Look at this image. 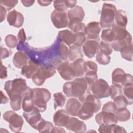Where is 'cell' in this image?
I'll return each mask as SVG.
<instances>
[{"mask_svg": "<svg viewBox=\"0 0 133 133\" xmlns=\"http://www.w3.org/2000/svg\"><path fill=\"white\" fill-rule=\"evenodd\" d=\"M29 88L26 85L25 79L22 78L6 82L4 89L9 96L10 106L13 110L18 111L21 109L22 98Z\"/></svg>", "mask_w": 133, "mask_h": 133, "instance_id": "1", "label": "cell"}, {"mask_svg": "<svg viewBox=\"0 0 133 133\" xmlns=\"http://www.w3.org/2000/svg\"><path fill=\"white\" fill-rule=\"evenodd\" d=\"M90 86L84 77H78L72 82H68L63 86V91L68 97H74L83 102L90 94Z\"/></svg>", "mask_w": 133, "mask_h": 133, "instance_id": "2", "label": "cell"}, {"mask_svg": "<svg viewBox=\"0 0 133 133\" xmlns=\"http://www.w3.org/2000/svg\"><path fill=\"white\" fill-rule=\"evenodd\" d=\"M101 107V102L99 98L92 94H89L82 102L81 109L77 116L82 120H87L99 112Z\"/></svg>", "mask_w": 133, "mask_h": 133, "instance_id": "3", "label": "cell"}, {"mask_svg": "<svg viewBox=\"0 0 133 133\" xmlns=\"http://www.w3.org/2000/svg\"><path fill=\"white\" fill-rule=\"evenodd\" d=\"M32 98L34 106L40 112H43L46 109L47 102L51 98V94L48 89L45 88H33Z\"/></svg>", "mask_w": 133, "mask_h": 133, "instance_id": "4", "label": "cell"}, {"mask_svg": "<svg viewBox=\"0 0 133 133\" xmlns=\"http://www.w3.org/2000/svg\"><path fill=\"white\" fill-rule=\"evenodd\" d=\"M116 11V7L114 5L103 3L99 22L101 28L107 29L112 26L114 23V18Z\"/></svg>", "mask_w": 133, "mask_h": 133, "instance_id": "5", "label": "cell"}, {"mask_svg": "<svg viewBox=\"0 0 133 133\" xmlns=\"http://www.w3.org/2000/svg\"><path fill=\"white\" fill-rule=\"evenodd\" d=\"M56 70L50 64H46L39 66L37 72L33 76L32 79L33 83L37 86L42 85L45 81L56 73Z\"/></svg>", "mask_w": 133, "mask_h": 133, "instance_id": "6", "label": "cell"}, {"mask_svg": "<svg viewBox=\"0 0 133 133\" xmlns=\"http://www.w3.org/2000/svg\"><path fill=\"white\" fill-rule=\"evenodd\" d=\"M52 65L58 71L61 77L64 80H73L76 77L69 61H63L61 59H56L52 63Z\"/></svg>", "mask_w": 133, "mask_h": 133, "instance_id": "7", "label": "cell"}, {"mask_svg": "<svg viewBox=\"0 0 133 133\" xmlns=\"http://www.w3.org/2000/svg\"><path fill=\"white\" fill-rule=\"evenodd\" d=\"M112 82L113 85L123 88L133 84V78L131 74H126L123 69L116 68L112 72Z\"/></svg>", "mask_w": 133, "mask_h": 133, "instance_id": "8", "label": "cell"}, {"mask_svg": "<svg viewBox=\"0 0 133 133\" xmlns=\"http://www.w3.org/2000/svg\"><path fill=\"white\" fill-rule=\"evenodd\" d=\"M90 90L95 96L99 99L110 96V86L103 79H97L90 86Z\"/></svg>", "mask_w": 133, "mask_h": 133, "instance_id": "9", "label": "cell"}, {"mask_svg": "<svg viewBox=\"0 0 133 133\" xmlns=\"http://www.w3.org/2000/svg\"><path fill=\"white\" fill-rule=\"evenodd\" d=\"M3 118L9 123L10 130L14 132H19L23 126L24 121L22 116L12 111H7L3 114Z\"/></svg>", "mask_w": 133, "mask_h": 133, "instance_id": "10", "label": "cell"}, {"mask_svg": "<svg viewBox=\"0 0 133 133\" xmlns=\"http://www.w3.org/2000/svg\"><path fill=\"white\" fill-rule=\"evenodd\" d=\"M50 18L54 25L57 29L68 26L69 19L68 13L66 11L53 10L51 14Z\"/></svg>", "mask_w": 133, "mask_h": 133, "instance_id": "11", "label": "cell"}, {"mask_svg": "<svg viewBox=\"0 0 133 133\" xmlns=\"http://www.w3.org/2000/svg\"><path fill=\"white\" fill-rule=\"evenodd\" d=\"M100 31L101 27L99 22L92 21L86 26L84 33L88 39L94 40L99 42L100 41L99 33Z\"/></svg>", "mask_w": 133, "mask_h": 133, "instance_id": "12", "label": "cell"}, {"mask_svg": "<svg viewBox=\"0 0 133 133\" xmlns=\"http://www.w3.org/2000/svg\"><path fill=\"white\" fill-rule=\"evenodd\" d=\"M23 116L29 125L36 130L38 124L43 119L39 111L36 107L29 112H24Z\"/></svg>", "mask_w": 133, "mask_h": 133, "instance_id": "13", "label": "cell"}, {"mask_svg": "<svg viewBox=\"0 0 133 133\" xmlns=\"http://www.w3.org/2000/svg\"><path fill=\"white\" fill-rule=\"evenodd\" d=\"M95 121L99 125H114L118 122L117 117L115 113L103 111L99 112L96 115Z\"/></svg>", "mask_w": 133, "mask_h": 133, "instance_id": "14", "label": "cell"}, {"mask_svg": "<svg viewBox=\"0 0 133 133\" xmlns=\"http://www.w3.org/2000/svg\"><path fill=\"white\" fill-rule=\"evenodd\" d=\"M65 127L75 132H85L87 129L85 123L74 117H70Z\"/></svg>", "mask_w": 133, "mask_h": 133, "instance_id": "15", "label": "cell"}, {"mask_svg": "<svg viewBox=\"0 0 133 133\" xmlns=\"http://www.w3.org/2000/svg\"><path fill=\"white\" fill-rule=\"evenodd\" d=\"M24 17L23 15L14 9L9 11L7 16V20L9 24L15 28H20L24 23Z\"/></svg>", "mask_w": 133, "mask_h": 133, "instance_id": "16", "label": "cell"}, {"mask_svg": "<svg viewBox=\"0 0 133 133\" xmlns=\"http://www.w3.org/2000/svg\"><path fill=\"white\" fill-rule=\"evenodd\" d=\"M83 52L89 58H93L99 50V42L88 39L82 45Z\"/></svg>", "mask_w": 133, "mask_h": 133, "instance_id": "17", "label": "cell"}, {"mask_svg": "<svg viewBox=\"0 0 133 133\" xmlns=\"http://www.w3.org/2000/svg\"><path fill=\"white\" fill-rule=\"evenodd\" d=\"M67 13L69 23L82 22L85 16V12L83 8L78 5L69 10Z\"/></svg>", "mask_w": 133, "mask_h": 133, "instance_id": "18", "label": "cell"}, {"mask_svg": "<svg viewBox=\"0 0 133 133\" xmlns=\"http://www.w3.org/2000/svg\"><path fill=\"white\" fill-rule=\"evenodd\" d=\"M82 102L77 98L72 97L69 99L65 104V110L68 114L73 116H77L81 109Z\"/></svg>", "mask_w": 133, "mask_h": 133, "instance_id": "19", "label": "cell"}, {"mask_svg": "<svg viewBox=\"0 0 133 133\" xmlns=\"http://www.w3.org/2000/svg\"><path fill=\"white\" fill-rule=\"evenodd\" d=\"M69 115L65 110L60 109L58 110L53 116L54 124L57 126L65 127L70 118Z\"/></svg>", "mask_w": 133, "mask_h": 133, "instance_id": "20", "label": "cell"}, {"mask_svg": "<svg viewBox=\"0 0 133 133\" xmlns=\"http://www.w3.org/2000/svg\"><path fill=\"white\" fill-rule=\"evenodd\" d=\"M39 66L37 63L31 60H29L28 63L21 69V74L27 78H32Z\"/></svg>", "mask_w": 133, "mask_h": 133, "instance_id": "21", "label": "cell"}, {"mask_svg": "<svg viewBox=\"0 0 133 133\" xmlns=\"http://www.w3.org/2000/svg\"><path fill=\"white\" fill-rule=\"evenodd\" d=\"M57 38L70 47L74 44V33L69 30L60 31L58 32Z\"/></svg>", "mask_w": 133, "mask_h": 133, "instance_id": "22", "label": "cell"}, {"mask_svg": "<svg viewBox=\"0 0 133 133\" xmlns=\"http://www.w3.org/2000/svg\"><path fill=\"white\" fill-rule=\"evenodd\" d=\"M29 57L26 53L22 51L16 52L13 58V63L18 69H22L29 61Z\"/></svg>", "mask_w": 133, "mask_h": 133, "instance_id": "23", "label": "cell"}, {"mask_svg": "<svg viewBox=\"0 0 133 133\" xmlns=\"http://www.w3.org/2000/svg\"><path fill=\"white\" fill-rule=\"evenodd\" d=\"M32 92L33 89L30 87L22 98V108L24 112H29L35 107L33 103Z\"/></svg>", "mask_w": 133, "mask_h": 133, "instance_id": "24", "label": "cell"}, {"mask_svg": "<svg viewBox=\"0 0 133 133\" xmlns=\"http://www.w3.org/2000/svg\"><path fill=\"white\" fill-rule=\"evenodd\" d=\"M111 28L114 35V41L124 40L130 34V33L126 30V28L118 26L115 23L113 24Z\"/></svg>", "mask_w": 133, "mask_h": 133, "instance_id": "25", "label": "cell"}, {"mask_svg": "<svg viewBox=\"0 0 133 133\" xmlns=\"http://www.w3.org/2000/svg\"><path fill=\"white\" fill-rule=\"evenodd\" d=\"M83 55L82 52L81 47L72 45L69 49L68 59L69 61L72 62L78 59H83Z\"/></svg>", "mask_w": 133, "mask_h": 133, "instance_id": "26", "label": "cell"}, {"mask_svg": "<svg viewBox=\"0 0 133 133\" xmlns=\"http://www.w3.org/2000/svg\"><path fill=\"white\" fill-rule=\"evenodd\" d=\"M84 62L85 60L83 59H78L70 63L76 77H82L85 74L84 71Z\"/></svg>", "mask_w": 133, "mask_h": 133, "instance_id": "27", "label": "cell"}, {"mask_svg": "<svg viewBox=\"0 0 133 133\" xmlns=\"http://www.w3.org/2000/svg\"><path fill=\"white\" fill-rule=\"evenodd\" d=\"M132 44V36L130 34L125 39L122 41H114L111 44L113 50L119 51L123 48Z\"/></svg>", "mask_w": 133, "mask_h": 133, "instance_id": "28", "label": "cell"}, {"mask_svg": "<svg viewBox=\"0 0 133 133\" xmlns=\"http://www.w3.org/2000/svg\"><path fill=\"white\" fill-rule=\"evenodd\" d=\"M114 19L115 20V23L118 26L123 28H126L127 24V17L125 11L123 10H117Z\"/></svg>", "mask_w": 133, "mask_h": 133, "instance_id": "29", "label": "cell"}, {"mask_svg": "<svg viewBox=\"0 0 133 133\" xmlns=\"http://www.w3.org/2000/svg\"><path fill=\"white\" fill-rule=\"evenodd\" d=\"M58 44L57 45L58 54L60 58V59L63 61H67L68 59L69 48L66 46V44L62 42H61L58 39Z\"/></svg>", "mask_w": 133, "mask_h": 133, "instance_id": "30", "label": "cell"}, {"mask_svg": "<svg viewBox=\"0 0 133 133\" xmlns=\"http://www.w3.org/2000/svg\"><path fill=\"white\" fill-rule=\"evenodd\" d=\"M117 120L124 122L128 121L130 118V112L126 108L117 109L115 113Z\"/></svg>", "mask_w": 133, "mask_h": 133, "instance_id": "31", "label": "cell"}, {"mask_svg": "<svg viewBox=\"0 0 133 133\" xmlns=\"http://www.w3.org/2000/svg\"><path fill=\"white\" fill-rule=\"evenodd\" d=\"M121 57L125 60L129 61H132L133 46L132 43L124 47L120 51Z\"/></svg>", "mask_w": 133, "mask_h": 133, "instance_id": "32", "label": "cell"}, {"mask_svg": "<svg viewBox=\"0 0 133 133\" xmlns=\"http://www.w3.org/2000/svg\"><path fill=\"white\" fill-rule=\"evenodd\" d=\"M54 108L56 110L57 108H62L65 104L66 97L61 92H58L54 94Z\"/></svg>", "mask_w": 133, "mask_h": 133, "instance_id": "33", "label": "cell"}, {"mask_svg": "<svg viewBox=\"0 0 133 133\" xmlns=\"http://www.w3.org/2000/svg\"><path fill=\"white\" fill-rule=\"evenodd\" d=\"M122 94L127 99L128 104L131 105L133 103V84L124 86Z\"/></svg>", "mask_w": 133, "mask_h": 133, "instance_id": "34", "label": "cell"}, {"mask_svg": "<svg viewBox=\"0 0 133 133\" xmlns=\"http://www.w3.org/2000/svg\"><path fill=\"white\" fill-rule=\"evenodd\" d=\"M54 125L51 122L43 119L38 125L36 130L39 132H51Z\"/></svg>", "mask_w": 133, "mask_h": 133, "instance_id": "35", "label": "cell"}, {"mask_svg": "<svg viewBox=\"0 0 133 133\" xmlns=\"http://www.w3.org/2000/svg\"><path fill=\"white\" fill-rule=\"evenodd\" d=\"M86 25L82 22H74L69 23L68 27L73 33L79 32H85Z\"/></svg>", "mask_w": 133, "mask_h": 133, "instance_id": "36", "label": "cell"}, {"mask_svg": "<svg viewBox=\"0 0 133 133\" xmlns=\"http://www.w3.org/2000/svg\"><path fill=\"white\" fill-rule=\"evenodd\" d=\"M101 38L103 42L109 43L113 42L114 39V35L112 29L110 28L103 29L102 31Z\"/></svg>", "mask_w": 133, "mask_h": 133, "instance_id": "37", "label": "cell"}, {"mask_svg": "<svg viewBox=\"0 0 133 133\" xmlns=\"http://www.w3.org/2000/svg\"><path fill=\"white\" fill-rule=\"evenodd\" d=\"M98 70L97 64L94 61H87L84 63V73H97Z\"/></svg>", "mask_w": 133, "mask_h": 133, "instance_id": "38", "label": "cell"}, {"mask_svg": "<svg viewBox=\"0 0 133 133\" xmlns=\"http://www.w3.org/2000/svg\"><path fill=\"white\" fill-rule=\"evenodd\" d=\"M96 60L100 64L107 65L110 62L111 57L98 50L96 54Z\"/></svg>", "mask_w": 133, "mask_h": 133, "instance_id": "39", "label": "cell"}, {"mask_svg": "<svg viewBox=\"0 0 133 133\" xmlns=\"http://www.w3.org/2000/svg\"><path fill=\"white\" fill-rule=\"evenodd\" d=\"M86 40V36L84 32H79L74 33V44L75 46L81 47Z\"/></svg>", "mask_w": 133, "mask_h": 133, "instance_id": "40", "label": "cell"}, {"mask_svg": "<svg viewBox=\"0 0 133 133\" xmlns=\"http://www.w3.org/2000/svg\"><path fill=\"white\" fill-rule=\"evenodd\" d=\"M113 100V102L116 104L117 109L126 108L127 105H128V103L127 99L123 95V94L116 96Z\"/></svg>", "mask_w": 133, "mask_h": 133, "instance_id": "41", "label": "cell"}, {"mask_svg": "<svg viewBox=\"0 0 133 133\" xmlns=\"http://www.w3.org/2000/svg\"><path fill=\"white\" fill-rule=\"evenodd\" d=\"M5 42L7 47L10 48H14L18 46V39L16 36L12 34L7 35L5 38Z\"/></svg>", "mask_w": 133, "mask_h": 133, "instance_id": "42", "label": "cell"}, {"mask_svg": "<svg viewBox=\"0 0 133 133\" xmlns=\"http://www.w3.org/2000/svg\"><path fill=\"white\" fill-rule=\"evenodd\" d=\"M99 51H101L107 55H110L113 51L111 45L109 43L101 41L99 43Z\"/></svg>", "mask_w": 133, "mask_h": 133, "instance_id": "43", "label": "cell"}, {"mask_svg": "<svg viewBox=\"0 0 133 133\" xmlns=\"http://www.w3.org/2000/svg\"><path fill=\"white\" fill-rule=\"evenodd\" d=\"M117 108L114 102L109 101L105 103L102 109V111L105 112H110L115 113Z\"/></svg>", "mask_w": 133, "mask_h": 133, "instance_id": "44", "label": "cell"}, {"mask_svg": "<svg viewBox=\"0 0 133 133\" xmlns=\"http://www.w3.org/2000/svg\"><path fill=\"white\" fill-rule=\"evenodd\" d=\"M53 5L55 10L59 11H66L68 9L66 5L65 1H55L53 2Z\"/></svg>", "mask_w": 133, "mask_h": 133, "instance_id": "45", "label": "cell"}, {"mask_svg": "<svg viewBox=\"0 0 133 133\" xmlns=\"http://www.w3.org/2000/svg\"><path fill=\"white\" fill-rule=\"evenodd\" d=\"M18 1L16 0L13 1H5L1 0L0 1L1 5L3 6L7 11H9L14 8L18 3Z\"/></svg>", "mask_w": 133, "mask_h": 133, "instance_id": "46", "label": "cell"}, {"mask_svg": "<svg viewBox=\"0 0 133 133\" xmlns=\"http://www.w3.org/2000/svg\"><path fill=\"white\" fill-rule=\"evenodd\" d=\"M110 96L112 99H113L116 96L122 94V88L113 84L110 86Z\"/></svg>", "mask_w": 133, "mask_h": 133, "instance_id": "47", "label": "cell"}, {"mask_svg": "<svg viewBox=\"0 0 133 133\" xmlns=\"http://www.w3.org/2000/svg\"><path fill=\"white\" fill-rule=\"evenodd\" d=\"M84 78L87 81V83L91 86V85L98 79L97 73H89L85 74Z\"/></svg>", "mask_w": 133, "mask_h": 133, "instance_id": "48", "label": "cell"}, {"mask_svg": "<svg viewBox=\"0 0 133 133\" xmlns=\"http://www.w3.org/2000/svg\"><path fill=\"white\" fill-rule=\"evenodd\" d=\"M114 125H100L98 128V131L101 133H111L113 132V127Z\"/></svg>", "mask_w": 133, "mask_h": 133, "instance_id": "49", "label": "cell"}, {"mask_svg": "<svg viewBox=\"0 0 133 133\" xmlns=\"http://www.w3.org/2000/svg\"><path fill=\"white\" fill-rule=\"evenodd\" d=\"M18 39L19 41V43H24L26 41V35L24 30L23 28L21 29L18 34Z\"/></svg>", "mask_w": 133, "mask_h": 133, "instance_id": "50", "label": "cell"}, {"mask_svg": "<svg viewBox=\"0 0 133 133\" xmlns=\"http://www.w3.org/2000/svg\"><path fill=\"white\" fill-rule=\"evenodd\" d=\"M11 54L10 51L6 49V48H4L2 46L1 47V59H5L10 56Z\"/></svg>", "mask_w": 133, "mask_h": 133, "instance_id": "51", "label": "cell"}, {"mask_svg": "<svg viewBox=\"0 0 133 133\" xmlns=\"http://www.w3.org/2000/svg\"><path fill=\"white\" fill-rule=\"evenodd\" d=\"M7 77V68L3 65L2 61L1 60V78L5 79Z\"/></svg>", "mask_w": 133, "mask_h": 133, "instance_id": "52", "label": "cell"}, {"mask_svg": "<svg viewBox=\"0 0 133 133\" xmlns=\"http://www.w3.org/2000/svg\"><path fill=\"white\" fill-rule=\"evenodd\" d=\"M0 9H1V12H0V19L1 22H3L6 18V15H7V10L6 9L2 6L0 5Z\"/></svg>", "mask_w": 133, "mask_h": 133, "instance_id": "53", "label": "cell"}, {"mask_svg": "<svg viewBox=\"0 0 133 133\" xmlns=\"http://www.w3.org/2000/svg\"><path fill=\"white\" fill-rule=\"evenodd\" d=\"M113 132H115V133H116V132H122V133H124V132H126V131L123 127L119 126L118 125H116H116H114L113 126Z\"/></svg>", "mask_w": 133, "mask_h": 133, "instance_id": "54", "label": "cell"}, {"mask_svg": "<svg viewBox=\"0 0 133 133\" xmlns=\"http://www.w3.org/2000/svg\"><path fill=\"white\" fill-rule=\"evenodd\" d=\"M77 1H65L66 5L68 8H72L76 6Z\"/></svg>", "mask_w": 133, "mask_h": 133, "instance_id": "55", "label": "cell"}, {"mask_svg": "<svg viewBox=\"0 0 133 133\" xmlns=\"http://www.w3.org/2000/svg\"><path fill=\"white\" fill-rule=\"evenodd\" d=\"M23 5L26 7H29L32 6L34 3L35 1H31V0H22L21 1Z\"/></svg>", "mask_w": 133, "mask_h": 133, "instance_id": "56", "label": "cell"}, {"mask_svg": "<svg viewBox=\"0 0 133 133\" xmlns=\"http://www.w3.org/2000/svg\"><path fill=\"white\" fill-rule=\"evenodd\" d=\"M51 132H65V131L63 128L58 127H54L52 129Z\"/></svg>", "mask_w": 133, "mask_h": 133, "instance_id": "57", "label": "cell"}, {"mask_svg": "<svg viewBox=\"0 0 133 133\" xmlns=\"http://www.w3.org/2000/svg\"><path fill=\"white\" fill-rule=\"evenodd\" d=\"M8 102V98L1 91V104H6Z\"/></svg>", "mask_w": 133, "mask_h": 133, "instance_id": "58", "label": "cell"}, {"mask_svg": "<svg viewBox=\"0 0 133 133\" xmlns=\"http://www.w3.org/2000/svg\"><path fill=\"white\" fill-rule=\"evenodd\" d=\"M37 2L38 3V4L41 6H47L49 5L51 3V2L52 1H48L42 0V1H38Z\"/></svg>", "mask_w": 133, "mask_h": 133, "instance_id": "59", "label": "cell"}]
</instances>
